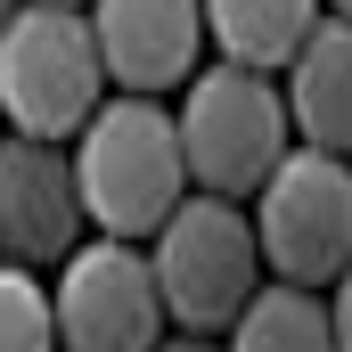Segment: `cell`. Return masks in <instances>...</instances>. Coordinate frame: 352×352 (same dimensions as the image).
Returning <instances> with one entry per match:
<instances>
[{"instance_id": "1", "label": "cell", "mask_w": 352, "mask_h": 352, "mask_svg": "<svg viewBox=\"0 0 352 352\" xmlns=\"http://www.w3.org/2000/svg\"><path fill=\"white\" fill-rule=\"evenodd\" d=\"M74 205L98 238L131 246V238H156L164 213L188 197L180 173V140H173V107L156 98H98L82 131H74Z\"/></svg>"}, {"instance_id": "2", "label": "cell", "mask_w": 352, "mask_h": 352, "mask_svg": "<svg viewBox=\"0 0 352 352\" xmlns=\"http://www.w3.org/2000/svg\"><path fill=\"white\" fill-rule=\"evenodd\" d=\"M98 98H107V74H98L82 8H66V0L8 8V25H0V107H8V140L66 148L90 115H98Z\"/></svg>"}, {"instance_id": "3", "label": "cell", "mask_w": 352, "mask_h": 352, "mask_svg": "<svg viewBox=\"0 0 352 352\" xmlns=\"http://www.w3.org/2000/svg\"><path fill=\"white\" fill-rule=\"evenodd\" d=\"M148 278H156V303L180 336H221L246 295L263 287V254H254V230H246V205H221V197H180L164 213V230L140 246Z\"/></svg>"}, {"instance_id": "4", "label": "cell", "mask_w": 352, "mask_h": 352, "mask_svg": "<svg viewBox=\"0 0 352 352\" xmlns=\"http://www.w3.org/2000/svg\"><path fill=\"white\" fill-rule=\"evenodd\" d=\"M180 140V173L197 197H221V205H246L278 156L295 148L287 140V107H278V82L263 74H238V66H197L188 74V98L173 115Z\"/></svg>"}, {"instance_id": "5", "label": "cell", "mask_w": 352, "mask_h": 352, "mask_svg": "<svg viewBox=\"0 0 352 352\" xmlns=\"http://www.w3.org/2000/svg\"><path fill=\"white\" fill-rule=\"evenodd\" d=\"M254 254L278 270V287H336L344 278V246H352V173L344 156H311L287 148L278 173L254 188Z\"/></svg>"}, {"instance_id": "6", "label": "cell", "mask_w": 352, "mask_h": 352, "mask_svg": "<svg viewBox=\"0 0 352 352\" xmlns=\"http://www.w3.org/2000/svg\"><path fill=\"white\" fill-rule=\"evenodd\" d=\"M50 328L66 352H156L164 344V303L140 246H74L50 287Z\"/></svg>"}, {"instance_id": "7", "label": "cell", "mask_w": 352, "mask_h": 352, "mask_svg": "<svg viewBox=\"0 0 352 352\" xmlns=\"http://www.w3.org/2000/svg\"><path fill=\"white\" fill-rule=\"evenodd\" d=\"M82 246V205L66 148H33V140H0V263L8 270H58Z\"/></svg>"}, {"instance_id": "8", "label": "cell", "mask_w": 352, "mask_h": 352, "mask_svg": "<svg viewBox=\"0 0 352 352\" xmlns=\"http://www.w3.org/2000/svg\"><path fill=\"white\" fill-rule=\"evenodd\" d=\"M90 16V50H98V74L123 82V98H156L197 74L205 58V25L188 0H107L82 8Z\"/></svg>"}, {"instance_id": "9", "label": "cell", "mask_w": 352, "mask_h": 352, "mask_svg": "<svg viewBox=\"0 0 352 352\" xmlns=\"http://www.w3.org/2000/svg\"><path fill=\"white\" fill-rule=\"evenodd\" d=\"M278 107H287V140H303L311 156H344V131H352V25L344 16H320V33L303 41V58L278 82Z\"/></svg>"}, {"instance_id": "10", "label": "cell", "mask_w": 352, "mask_h": 352, "mask_svg": "<svg viewBox=\"0 0 352 352\" xmlns=\"http://www.w3.org/2000/svg\"><path fill=\"white\" fill-rule=\"evenodd\" d=\"M320 16L328 8H311V0H213V8H197L205 50H221V66L263 74V82H278L303 58V41L320 33Z\"/></svg>"}, {"instance_id": "11", "label": "cell", "mask_w": 352, "mask_h": 352, "mask_svg": "<svg viewBox=\"0 0 352 352\" xmlns=\"http://www.w3.org/2000/svg\"><path fill=\"white\" fill-rule=\"evenodd\" d=\"M230 352H352L344 295H303V287H254L246 311L230 320Z\"/></svg>"}, {"instance_id": "12", "label": "cell", "mask_w": 352, "mask_h": 352, "mask_svg": "<svg viewBox=\"0 0 352 352\" xmlns=\"http://www.w3.org/2000/svg\"><path fill=\"white\" fill-rule=\"evenodd\" d=\"M0 352H58L50 287L33 270H8V263H0Z\"/></svg>"}, {"instance_id": "13", "label": "cell", "mask_w": 352, "mask_h": 352, "mask_svg": "<svg viewBox=\"0 0 352 352\" xmlns=\"http://www.w3.org/2000/svg\"><path fill=\"white\" fill-rule=\"evenodd\" d=\"M156 352H213L205 336H173V344H156Z\"/></svg>"}, {"instance_id": "14", "label": "cell", "mask_w": 352, "mask_h": 352, "mask_svg": "<svg viewBox=\"0 0 352 352\" xmlns=\"http://www.w3.org/2000/svg\"><path fill=\"white\" fill-rule=\"evenodd\" d=\"M0 25H8V8H0Z\"/></svg>"}]
</instances>
